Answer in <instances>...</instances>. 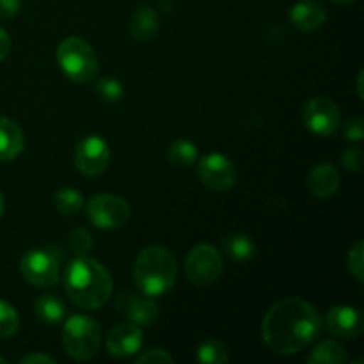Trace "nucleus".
I'll use <instances>...</instances> for the list:
<instances>
[{"label": "nucleus", "mask_w": 364, "mask_h": 364, "mask_svg": "<svg viewBox=\"0 0 364 364\" xmlns=\"http://www.w3.org/2000/svg\"><path fill=\"white\" fill-rule=\"evenodd\" d=\"M322 318L309 302L302 299H283L267 311L262 323L263 343L279 355L304 350L318 338Z\"/></svg>", "instance_id": "1"}, {"label": "nucleus", "mask_w": 364, "mask_h": 364, "mask_svg": "<svg viewBox=\"0 0 364 364\" xmlns=\"http://www.w3.org/2000/svg\"><path fill=\"white\" fill-rule=\"evenodd\" d=\"M64 288L75 306L100 309L112 294V276L96 259L77 256L64 274Z\"/></svg>", "instance_id": "2"}, {"label": "nucleus", "mask_w": 364, "mask_h": 364, "mask_svg": "<svg viewBox=\"0 0 364 364\" xmlns=\"http://www.w3.org/2000/svg\"><path fill=\"white\" fill-rule=\"evenodd\" d=\"M178 265L173 252L162 245H148L134 262L137 290L146 297H160L176 284Z\"/></svg>", "instance_id": "3"}, {"label": "nucleus", "mask_w": 364, "mask_h": 364, "mask_svg": "<svg viewBox=\"0 0 364 364\" xmlns=\"http://www.w3.org/2000/svg\"><path fill=\"white\" fill-rule=\"evenodd\" d=\"M102 345V327L87 315H73L63 329V348L75 361H89Z\"/></svg>", "instance_id": "4"}, {"label": "nucleus", "mask_w": 364, "mask_h": 364, "mask_svg": "<svg viewBox=\"0 0 364 364\" xmlns=\"http://www.w3.org/2000/svg\"><path fill=\"white\" fill-rule=\"evenodd\" d=\"M57 63H59L60 71L77 84L92 80L98 73V57L95 50L85 39L77 38V36L60 41L57 48Z\"/></svg>", "instance_id": "5"}, {"label": "nucleus", "mask_w": 364, "mask_h": 364, "mask_svg": "<svg viewBox=\"0 0 364 364\" xmlns=\"http://www.w3.org/2000/svg\"><path fill=\"white\" fill-rule=\"evenodd\" d=\"M224 272L220 252L210 244H198L185 259V274L194 287L206 288L220 279Z\"/></svg>", "instance_id": "6"}, {"label": "nucleus", "mask_w": 364, "mask_h": 364, "mask_svg": "<svg viewBox=\"0 0 364 364\" xmlns=\"http://www.w3.org/2000/svg\"><path fill=\"white\" fill-rule=\"evenodd\" d=\"M130 213V205L116 194H98L87 201V217L98 230L123 228Z\"/></svg>", "instance_id": "7"}, {"label": "nucleus", "mask_w": 364, "mask_h": 364, "mask_svg": "<svg viewBox=\"0 0 364 364\" xmlns=\"http://www.w3.org/2000/svg\"><path fill=\"white\" fill-rule=\"evenodd\" d=\"M21 276L34 287L46 288L59 283V262L45 249H31L20 262Z\"/></svg>", "instance_id": "8"}, {"label": "nucleus", "mask_w": 364, "mask_h": 364, "mask_svg": "<svg viewBox=\"0 0 364 364\" xmlns=\"http://www.w3.org/2000/svg\"><path fill=\"white\" fill-rule=\"evenodd\" d=\"M302 121L311 134L320 137H331L341 123V114L336 103L326 96L311 98L304 105Z\"/></svg>", "instance_id": "9"}, {"label": "nucleus", "mask_w": 364, "mask_h": 364, "mask_svg": "<svg viewBox=\"0 0 364 364\" xmlns=\"http://www.w3.org/2000/svg\"><path fill=\"white\" fill-rule=\"evenodd\" d=\"M110 146L100 135H85L75 149V166L85 176H98L109 167Z\"/></svg>", "instance_id": "10"}, {"label": "nucleus", "mask_w": 364, "mask_h": 364, "mask_svg": "<svg viewBox=\"0 0 364 364\" xmlns=\"http://www.w3.org/2000/svg\"><path fill=\"white\" fill-rule=\"evenodd\" d=\"M199 178L203 185L212 192H226L237 181V169L228 156L220 153H210L199 160Z\"/></svg>", "instance_id": "11"}, {"label": "nucleus", "mask_w": 364, "mask_h": 364, "mask_svg": "<svg viewBox=\"0 0 364 364\" xmlns=\"http://www.w3.org/2000/svg\"><path fill=\"white\" fill-rule=\"evenodd\" d=\"M116 308L121 315L127 316L128 322L139 327L153 326L159 318V306L153 301L139 297L132 290H124L117 295Z\"/></svg>", "instance_id": "12"}, {"label": "nucleus", "mask_w": 364, "mask_h": 364, "mask_svg": "<svg viewBox=\"0 0 364 364\" xmlns=\"http://www.w3.org/2000/svg\"><path fill=\"white\" fill-rule=\"evenodd\" d=\"M144 341V334L142 329L135 323H121V326L114 327L110 331L109 338H107V350L112 358L127 359L137 354Z\"/></svg>", "instance_id": "13"}, {"label": "nucleus", "mask_w": 364, "mask_h": 364, "mask_svg": "<svg viewBox=\"0 0 364 364\" xmlns=\"http://www.w3.org/2000/svg\"><path fill=\"white\" fill-rule=\"evenodd\" d=\"M326 327L331 334L343 340H355L363 334V316L352 306H334L326 316Z\"/></svg>", "instance_id": "14"}, {"label": "nucleus", "mask_w": 364, "mask_h": 364, "mask_svg": "<svg viewBox=\"0 0 364 364\" xmlns=\"http://www.w3.org/2000/svg\"><path fill=\"white\" fill-rule=\"evenodd\" d=\"M290 21L302 32H313L323 27L327 21V11L315 0H301L290 9Z\"/></svg>", "instance_id": "15"}, {"label": "nucleus", "mask_w": 364, "mask_h": 364, "mask_svg": "<svg viewBox=\"0 0 364 364\" xmlns=\"http://www.w3.org/2000/svg\"><path fill=\"white\" fill-rule=\"evenodd\" d=\"M306 185H308L309 194L318 199H327L336 194L338 188H340V173H338V169L333 164H318L309 173Z\"/></svg>", "instance_id": "16"}, {"label": "nucleus", "mask_w": 364, "mask_h": 364, "mask_svg": "<svg viewBox=\"0 0 364 364\" xmlns=\"http://www.w3.org/2000/svg\"><path fill=\"white\" fill-rule=\"evenodd\" d=\"M25 137L14 121L0 116V162H9L23 151Z\"/></svg>", "instance_id": "17"}, {"label": "nucleus", "mask_w": 364, "mask_h": 364, "mask_svg": "<svg viewBox=\"0 0 364 364\" xmlns=\"http://www.w3.org/2000/svg\"><path fill=\"white\" fill-rule=\"evenodd\" d=\"M128 27H130V34L134 39L142 43L151 41L156 32H159V16H156L155 9H151V7H139L132 14Z\"/></svg>", "instance_id": "18"}, {"label": "nucleus", "mask_w": 364, "mask_h": 364, "mask_svg": "<svg viewBox=\"0 0 364 364\" xmlns=\"http://www.w3.org/2000/svg\"><path fill=\"white\" fill-rule=\"evenodd\" d=\"M34 313L46 326H57L66 318V304L57 295L43 294L41 297L36 299Z\"/></svg>", "instance_id": "19"}, {"label": "nucleus", "mask_w": 364, "mask_h": 364, "mask_svg": "<svg viewBox=\"0 0 364 364\" xmlns=\"http://www.w3.org/2000/svg\"><path fill=\"white\" fill-rule=\"evenodd\" d=\"M223 245V251L231 262L244 263L247 259H251L256 252V245L252 242V238L245 233H230L223 238L220 242Z\"/></svg>", "instance_id": "20"}, {"label": "nucleus", "mask_w": 364, "mask_h": 364, "mask_svg": "<svg viewBox=\"0 0 364 364\" xmlns=\"http://www.w3.org/2000/svg\"><path fill=\"white\" fill-rule=\"evenodd\" d=\"M347 361V350L334 340H326L316 345L308 355V364H341Z\"/></svg>", "instance_id": "21"}, {"label": "nucleus", "mask_w": 364, "mask_h": 364, "mask_svg": "<svg viewBox=\"0 0 364 364\" xmlns=\"http://www.w3.org/2000/svg\"><path fill=\"white\" fill-rule=\"evenodd\" d=\"M167 159L176 167H192L198 162V146L187 139H176L167 149Z\"/></svg>", "instance_id": "22"}, {"label": "nucleus", "mask_w": 364, "mask_h": 364, "mask_svg": "<svg viewBox=\"0 0 364 364\" xmlns=\"http://www.w3.org/2000/svg\"><path fill=\"white\" fill-rule=\"evenodd\" d=\"M53 206L63 215H73V213L80 212V208L84 206V198L80 192L71 187L60 188L53 196Z\"/></svg>", "instance_id": "23"}, {"label": "nucleus", "mask_w": 364, "mask_h": 364, "mask_svg": "<svg viewBox=\"0 0 364 364\" xmlns=\"http://www.w3.org/2000/svg\"><path fill=\"white\" fill-rule=\"evenodd\" d=\"M228 350L220 341L206 340L198 348V361L203 364H226Z\"/></svg>", "instance_id": "24"}, {"label": "nucleus", "mask_w": 364, "mask_h": 364, "mask_svg": "<svg viewBox=\"0 0 364 364\" xmlns=\"http://www.w3.org/2000/svg\"><path fill=\"white\" fill-rule=\"evenodd\" d=\"M20 329V316L16 309L6 301H0V338H11Z\"/></svg>", "instance_id": "25"}, {"label": "nucleus", "mask_w": 364, "mask_h": 364, "mask_svg": "<svg viewBox=\"0 0 364 364\" xmlns=\"http://www.w3.org/2000/svg\"><path fill=\"white\" fill-rule=\"evenodd\" d=\"M96 92L100 95V98L105 100L109 103H116L123 98L124 89L123 85L119 84V80L114 77H103L96 82Z\"/></svg>", "instance_id": "26"}, {"label": "nucleus", "mask_w": 364, "mask_h": 364, "mask_svg": "<svg viewBox=\"0 0 364 364\" xmlns=\"http://www.w3.org/2000/svg\"><path fill=\"white\" fill-rule=\"evenodd\" d=\"M347 263H348V270H350L352 276L363 283L364 279V242L359 240L355 242L354 247L350 249L347 256Z\"/></svg>", "instance_id": "27"}, {"label": "nucleus", "mask_w": 364, "mask_h": 364, "mask_svg": "<svg viewBox=\"0 0 364 364\" xmlns=\"http://www.w3.org/2000/svg\"><path fill=\"white\" fill-rule=\"evenodd\" d=\"M68 245H70V251L77 256H85L92 249V238L84 228H78L73 233L70 235V240H68Z\"/></svg>", "instance_id": "28"}, {"label": "nucleus", "mask_w": 364, "mask_h": 364, "mask_svg": "<svg viewBox=\"0 0 364 364\" xmlns=\"http://www.w3.org/2000/svg\"><path fill=\"white\" fill-rule=\"evenodd\" d=\"M139 364H173L174 359L169 352L162 350V348H151V350L144 352L137 358Z\"/></svg>", "instance_id": "29"}, {"label": "nucleus", "mask_w": 364, "mask_h": 364, "mask_svg": "<svg viewBox=\"0 0 364 364\" xmlns=\"http://www.w3.org/2000/svg\"><path fill=\"white\" fill-rule=\"evenodd\" d=\"M363 134H364V128H363V117L361 116H355L352 119H348L345 123L343 128V135L347 141L350 142H361L363 141Z\"/></svg>", "instance_id": "30"}, {"label": "nucleus", "mask_w": 364, "mask_h": 364, "mask_svg": "<svg viewBox=\"0 0 364 364\" xmlns=\"http://www.w3.org/2000/svg\"><path fill=\"white\" fill-rule=\"evenodd\" d=\"M341 166L347 171H361L363 167V151L358 148L345 149L341 153Z\"/></svg>", "instance_id": "31"}, {"label": "nucleus", "mask_w": 364, "mask_h": 364, "mask_svg": "<svg viewBox=\"0 0 364 364\" xmlns=\"http://www.w3.org/2000/svg\"><path fill=\"white\" fill-rule=\"evenodd\" d=\"M21 0H0V20H11L20 13Z\"/></svg>", "instance_id": "32"}, {"label": "nucleus", "mask_w": 364, "mask_h": 364, "mask_svg": "<svg viewBox=\"0 0 364 364\" xmlns=\"http://www.w3.org/2000/svg\"><path fill=\"white\" fill-rule=\"evenodd\" d=\"M20 363L21 364H38V363L55 364V359L50 358V355H46V354H28V355H25V358H21Z\"/></svg>", "instance_id": "33"}, {"label": "nucleus", "mask_w": 364, "mask_h": 364, "mask_svg": "<svg viewBox=\"0 0 364 364\" xmlns=\"http://www.w3.org/2000/svg\"><path fill=\"white\" fill-rule=\"evenodd\" d=\"M11 52V38L2 27H0V60L6 59Z\"/></svg>", "instance_id": "34"}, {"label": "nucleus", "mask_w": 364, "mask_h": 364, "mask_svg": "<svg viewBox=\"0 0 364 364\" xmlns=\"http://www.w3.org/2000/svg\"><path fill=\"white\" fill-rule=\"evenodd\" d=\"M363 77H364V73L361 71V73H359V77H358V87H359V98H364V95H363V89H361V84H363Z\"/></svg>", "instance_id": "35"}, {"label": "nucleus", "mask_w": 364, "mask_h": 364, "mask_svg": "<svg viewBox=\"0 0 364 364\" xmlns=\"http://www.w3.org/2000/svg\"><path fill=\"white\" fill-rule=\"evenodd\" d=\"M2 212H4V196L0 194V215H2Z\"/></svg>", "instance_id": "36"}, {"label": "nucleus", "mask_w": 364, "mask_h": 364, "mask_svg": "<svg viewBox=\"0 0 364 364\" xmlns=\"http://www.w3.org/2000/svg\"><path fill=\"white\" fill-rule=\"evenodd\" d=\"M333 2H338V4H352V2H355V0H333Z\"/></svg>", "instance_id": "37"}, {"label": "nucleus", "mask_w": 364, "mask_h": 364, "mask_svg": "<svg viewBox=\"0 0 364 364\" xmlns=\"http://www.w3.org/2000/svg\"><path fill=\"white\" fill-rule=\"evenodd\" d=\"M0 364H6V359H4V358H0Z\"/></svg>", "instance_id": "38"}]
</instances>
